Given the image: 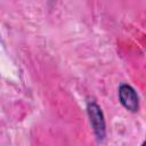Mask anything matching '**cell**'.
I'll return each mask as SVG.
<instances>
[{"instance_id": "3957f363", "label": "cell", "mask_w": 146, "mask_h": 146, "mask_svg": "<svg viewBox=\"0 0 146 146\" xmlns=\"http://www.w3.org/2000/svg\"><path fill=\"white\" fill-rule=\"evenodd\" d=\"M141 146H146V140H145V141L143 143V145H141Z\"/></svg>"}, {"instance_id": "6da1fadb", "label": "cell", "mask_w": 146, "mask_h": 146, "mask_svg": "<svg viewBox=\"0 0 146 146\" xmlns=\"http://www.w3.org/2000/svg\"><path fill=\"white\" fill-rule=\"evenodd\" d=\"M87 111H88L91 127L94 129V132L97 139L103 140L105 138V120H104L103 112L100 111V107L95 102H90L88 104Z\"/></svg>"}, {"instance_id": "7a4b0ae2", "label": "cell", "mask_w": 146, "mask_h": 146, "mask_svg": "<svg viewBox=\"0 0 146 146\" xmlns=\"http://www.w3.org/2000/svg\"><path fill=\"white\" fill-rule=\"evenodd\" d=\"M119 98L121 104L130 112H137L139 108V98L136 90L129 84H121L119 88Z\"/></svg>"}]
</instances>
